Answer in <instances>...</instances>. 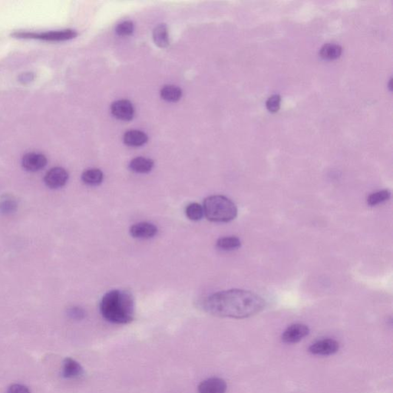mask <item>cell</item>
Returning <instances> with one entry per match:
<instances>
[{"label":"cell","mask_w":393,"mask_h":393,"mask_svg":"<svg viewBox=\"0 0 393 393\" xmlns=\"http://www.w3.org/2000/svg\"><path fill=\"white\" fill-rule=\"evenodd\" d=\"M265 305V300L257 293L233 289L209 296L201 306L207 313L215 317L244 319L259 313Z\"/></svg>","instance_id":"obj_1"},{"label":"cell","mask_w":393,"mask_h":393,"mask_svg":"<svg viewBox=\"0 0 393 393\" xmlns=\"http://www.w3.org/2000/svg\"><path fill=\"white\" fill-rule=\"evenodd\" d=\"M100 311L102 317L110 323L128 324L135 316L133 296L126 290H111L102 297Z\"/></svg>","instance_id":"obj_2"},{"label":"cell","mask_w":393,"mask_h":393,"mask_svg":"<svg viewBox=\"0 0 393 393\" xmlns=\"http://www.w3.org/2000/svg\"><path fill=\"white\" fill-rule=\"evenodd\" d=\"M204 216L212 222L227 223L238 216V207L229 198L222 195H213L204 199Z\"/></svg>","instance_id":"obj_3"},{"label":"cell","mask_w":393,"mask_h":393,"mask_svg":"<svg viewBox=\"0 0 393 393\" xmlns=\"http://www.w3.org/2000/svg\"><path fill=\"white\" fill-rule=\"evenodd\" d=\"M14 36L20 38H35V40H46V41H66L75 38L76 32L71 29L63 31H52V32H15Z\"/></svg>","instance_id":"obj_4"},{"label":"cell","mask_w":393,"mask_h":393,"mask_svg":"<svg viewBox=\"0 0 393 393\" xmlns=\"http://www.w3.org/2000/svg\"><path fill=\"white\" fill-rule=\"evenodd\" d=\"M69 180V174L64 168L55 167L46 173L44 182L46 186L52 189L65 186Z\"/></svg>","instance_id":"obj_5"},{"label":"cell","mask_w":393,"mask_h":393,"mask_svg":"<svg viewBox=\"0 0 393 393\" xmlns=\"http://www.w3.org/2000/svg\"><path fill=\"white\" fill-rule=\"evenodd\" d=\"M340 344L332 339H323L312 343L309 348V352L317 356H330L337 353Z\"/></svg>","instance_id":"obj_6"},{"label":"cell","mask_w":393,"mask_h":393,"mask_svg":"<svg viewBox=\"0 0 393 393\" xmlns=\"http://www.w3.org/2000/svg\"><path fill=\"white\" fill-rule=\"evenodd\" d=\"M111 111L116 119L122 121H131L134 117V108L130 101L122 99L113 102Z\"/></svg>","instance_id":"obj_7"},{"label":"cell","mask_w":393,"mask_h":393,"mask_svg":"<svg viewBox=\"0 0 393 393\" xmlns=\"http://www.w3.org/2000/svg\"><path fill=\"white\" fill-rule=\"evenodd\" d=\"M309 333V329L306 325L302 323H296L289 326L282 335V340L284 343L289 344L299 343Z\"/></svg>","instance_id":"obj_8"},{"label":"cell","mask_w":393,"mask_h":393,"mask_svg":"<svg viewBox=\"0 0 393 393\" xmlns=\"http://www.w3.org/2000/svg\"><path fill=\"white\" fill-rule=\"evenodd\" d=\"M47 165L46 156L40 153L31 152L25 154L22 160V165L26 171L31 172L40 171Z\"/></svg>","instance_id":"obj_9"},{"label":"cell","mask_w":393,"mask_h":393,"mask_svg":"<svg viewBox=\"0 0 393 393\" xmlns=\"http://www.w3.org/2000/svg\"><path fill=\"white\" fill-rule=\"evenodd\" d=\"M130 234L136 239H151L158 233V228L154 224L148 222H140L131 226Z\"/></svg>","instance_id":"obj_10"},{"label":"cell","mask_w":393,"mask_h":393,"mask_svg":"<svg viewBox=\"0 0 393 393\" xmlns=\"http://www.w3.org/2000/svg\"><path fill=\"white\" fill-rule=\"evenodd\" d=\"M227 389V383L223 379L212 377L201 382L198 390V393H225Z\"/></svg>","instance_id":"obj_11"},{"label":"cell","mask_w":393,"mask_h":393,"mask_svg":"<svg viewBox=\"0 0 393 393\" xmlns=\"http://www.w3.org/2000/svg\"><path fill=\"white\" fill-rule=\"evenodd\" d=\"M83 368L81 365L72 358H66L62 366V375L64 378L72 380L82 377Z\"/></svg>","instance_id":"obj_12"},{"label":"cell","mask_w":393,"mask_h":393,"mask_svg":"<svg viewBox=\"0 0 393 393\" xmlns=\"http://www.w3.org/2000/svg\"><path fill=\"white\" fill-rule=\"evenodd\" d=\"M123 141L128 146L140 147L148 142V136L143 131L131 130L124 134Z\"/></svg>","instance_id":"obj_13"},{"label":"cell","mask_w":393,"mask_h":393,"mask_svg":"<svg viewBox=\"0 0 393 393\" xmlns=\"http://www.w3.org/2000/svg\"><path fill=\"white\" fill-rule=\"evenodd\" d=\"M154 165V162L151 159L139 157L131 161L129 164V168L134 172L139 173V174H146L153 169Z\"/></svg>","instance_id":"obj_14"},{"label":"cell","mask_w":393,"mask_h":393,"mask_svg":"<svg viewBox=\"0 0 393 393\" xmlns=\"http://www.w3.org/2000/svg\"><path fill=\"white\" fill-rule=\"evenodd\" d=\"M103 179V173L97 168L86 170L82 174V180L89 186H98L102 183Z\"/></svg>","instance_id":"obj_15"},{"label":"cell","mask_w":393,"mask_h":393,"mask_svg":"<svg viewBox=\"0 0 393 393\" xmlns=\"http://www.w3.org/2000/svg\"><path fill=\"white\" fill-rule=\"evenodd\" d=\"M153 38H154V43L159 47H168L169 45V38H168L166 25L160 24L156 26L153 32Z\"/></svg>","instance_id":"obj_16"},{"label":"cell","mask_w":393,"mask_h":393,"mask_svg":"<svg viewBox=\"0 0 393 393\" xmlns=\"http://www.w3.org/2000/svg\"><path fill=\"white\" fill-rule=\"evenodd\" d=\"M182 96V90L175 86H165L161 90V97L169 102H176Z\"/></svg>","instance_id":"obj_17"},{"label":"cell","mask_w":393,"mask_h":393,"mask_svg":"<svg viewBox=\"0 0 393 393\" xmlns=\"http://www.w3.org/2000/svg\"><path fill=\"white\" fill-rule=\"evenodd\" d=\"M320 56L326 60H335L340 58L342 54V48L338 45L326 44L320 49Z\"/></svg>","instance_id":"obj_18"},{"label":"cell","mask_w":393,"mask_h":393,"mask_svg":"<svg viewBox=\"0 0 393 393\" xmlns=\"http://www.w3.org/2000/svg\"><path fill=\"white\" fill-rule=\"evenodd\" d=\"M241 246V240L237 237H224L217 241V247L222 250H236Z\"/></svg>","instance_id":"obj_19"},{"label":"cell","mask_w":393,"mask_h":393,"mask_svg":"<svg viewBox=\"0 0 393 393\" xmlns=\"http://www.w3.org/2000/svg\"><path fill=\"white\" fill-rule=\"evenodd\" d=\"M185 213L191 221H200V220L202 219L204 215L203 206L198 203H191L187 206L186 209H185Z\"/></svg>","instance_id":"obj_20"},{"label":"cell","mask_w":393,"mask_h":393,"mask_svg":"<svg viewBox=\"0 0 393 393\" xmlns=\"http://www.w3.org/2000/svg\"><path fill=\"white\" fill-rule=\"evenodd\" d=\"M391 198V192L389 190H383L374 193L369 196L367 200L368 204L371 207L378 205L382 203L389 201Z\"/></svg>","instance_id":"obj_21"},{"label":"cell","mask_w":393,"mask_h":393,"mask_svg":"<svg viewBox=\"0 0 393 393\" xmlns=\"http://www.w3.org/2000/svg\"><path fill=\"white\" fill-rule=\"evenodd\" d=\"M16 208V202L10 196H6V198L2 199L1 202H0V210H1L2 213H13Z\"/></svg>","instance_id":"obj_22"},{"label":"cell","mask_w":393,"mask_h":393,"mask_svg":"<svg viewBox=\"0 0 393 393\" xmlns=\"http://www.w3.org/2000/svg\"><path fill=\"white\" fill-rule=\"evenodd\" d=\"M134 31V24L132 22L125 21L117 25L115 29L116 33L121 36H128L131 35Z\"/></svg>","instance_id":"obj_23"},{"label":"cell","mask_w":393,"mask_h":393,"mask_svg":"<svg viewBox=\"0 0 393 393\" xmlns=\"http://www.w3.org/2000/svg\"><path fill=\"white\" fill-rule=\"evenodd\" d=\"M281 98L279 95H272L267 101V108L270 112H277L281 107Z\"/></svg>","instance_id":"obj_24"},{"label":"cell","mask_w":393,"mask_h":393,"mask_svg":"<svg viewBox=\"0 0 393 393\" xmlns=\"http://www.w3.org/2000/svg\"><path fill=\"white\" fill-rule=\"evenodd\" d=\"M68 314H69V317L75 320H83L86 317V312H85L84 309L78 307V306H74V307L70 308L69 311H68Z\"/></svg>","instance_id":"obj_25"},{"label":"cell","mask_w":393,"mask_h":393,"mask_svg":"<svg viewBox=\"0 0 393 393\" xmlns=\"http://www.w3.org/2000/svg\"><path fill=\"white\" fill-rule=\"evenodd\" d=\"M7 393H31L28 387L24 385L13 384L9 386Z\"/></svg>","instance_id":"obj_26"}]
</instances>
